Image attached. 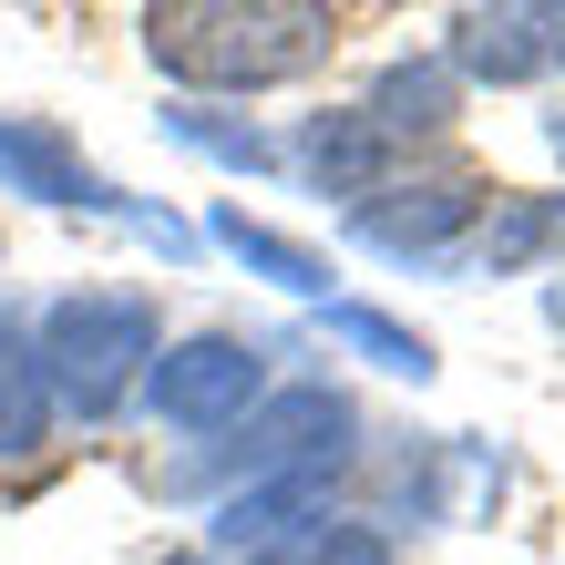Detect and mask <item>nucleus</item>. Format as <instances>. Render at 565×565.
I'll return each instance as SVG.
<instances>
[{"label":"nucleus","mask_w":565,"mask_h":565,"mask_svg":"<svg viewBox=\"0 0 565 565\" xmlns=\"http://www.w3.org/2000/svg\"><path fill=\"white\" fill-rule=\"evenodd\" d=\"M329 340H350V350H371L381 371H402V381H431L443 360H431V340L422 329H402V319H381V309H360V298H340L329 309Z\"/></svg>","instance_id":"4468645a"},{"label":"nucleus","mask_w":565,"mask_h":565,"mask_svg":"<svg viewBox=\"0 0 565 565\" xmlns=\"http://www.w3.org/2000/svg\"><path fill=\"white\" fill-rule=\"evenodd\" d=\"M452 104H462V83H452V62H391V73L371 83V114L391 145H412V135H443L452 124Z\"/></svg>","instance_id":"9b49d317"},{"label":"nucleus","mask_w":565,"mask_h":565,"mask_svg":"<svg viewBox=\"0 0 565 565\" xmlns=\"http://www.w3.org/2000/svg\"><path fill=\"white\" fill-rule=\"evenodd\" d=\"M145 52L175 83L268 93L329 62V0H145Z\"/></svg>","instance_id":"f257e3e1"},{"label":"nucleus","mask_w":565,"mask_h":565,"mask_svg":"<svg viewBox=\"0 0 565 565\" xmlns=\"http://www.w3.org/2000/svg\"><path fill=\"white\" fill-rule=\"evenodd\" d=\"M164 135H185L195 154L237 164V175H268V164H278V145L257 135V124H216V114H164Z\"/></svg>","instance_id":"2eb2a0df"},{"label":"nucleus","mask_w":565,"mask_h":565,"mask_svg":"<svg viewBox=\"0 0 565 565\" xmlns=\"http://www.w3.org/2000/svg\"><path fill=\"white\" fill-rule=\"evenodd\" d=\"M535 257H565V195H493L483 268H535Z\"/></svg>","instance_id":"ddd939ff"},{"label":"nucleus","mask_w":565,"mask_h":565,"mask_svg":"<svg viewBox=\"0 0 565 565\" xmlns=\"http://www.w3.org/2000/svg\"><path fill=\"white\" fill-rule=\"evenodd\" d=\"M565 73V0H473L452 31V83H545Z\"/></svg>","instance_id":"39448f33"},{"label":"nucleus","mask_w":565,"mask_h":565,"mask_svg":"<svg viewBox=\"0 0 565 565\" xmlns=\"http://www.w3.org/2000/svg\"><path fill=\"white\" fill-rule=\"evenodd\" d=\"M473 206H483L473 175H412V185L360 195V206H350V237L381 247V257H443L462 226H473Z\"/></svg>","instance_id":"423d86ee"},{"label":"nucleus","mask_w":565,"mask_h":565,"mask_svg":"<svg viewBox=\"0 0 565 565\" xmlns=\"http://www.w3.org/2000/svg\"><path fill=\"white\" fill-rule=\"evenodd\" d=\"M391 154H402V145H391V135H381V124L360 114V104H350V114H319L309 135L288 145V164H298V175H309L319 195H350V206L391 185Z\"/></svg>","instance_id":"1a4fd4ad"},{"label":"nucleus","mask_w":565,"mask_h":565,"mask_svg":"<svg viewBox=\"0 0 565 565\" xmlns=\"http://www.w3.org/2000/svg\"><path fill=\"white\" fill-rule=\"evenodd\" d=\"M216 247H226V257H247V268L268 278V288H288V298H319V288H329L319 257L298 247V237H278V226H257L247 206H216Z\"/></svg>","instance_id":"f8f14e48"},{"label":"nucleus","mask_w":565,"mask_h":565,"mask_svg":"<svg viewBox=\"0 0 565 565\" xmlns=\"http://www.w3.org/2000/svg\"><path fill=\"white\" fill-rule=\"evenodd\" d=\"M31 360H42L52 412L114 422L124 391L154 371V309H145V298H124V288H73V298H52V309H42Z\"/></svg>","instance_id":"f03ea898"},{"label":"nucleus","mask_w":565,"mask_h":565,"mask_svg":"<svg viewBox=\"0 0 565 565\" xmlns=\"http://www.w3.org/2000/svg\"><path fill=\"white\" fill-rule=\"evenodd\" d=\"M545 319H555V329H565V288H545Z\"/></svg>","instance_id":"f3484780"},{"label":"nucleus","mask_w":565,"mask_h":565,"mask_svg":"<svg viewBox=\"0 0 565 565\" xmlns=\"http://www.w3.org/2000/svg\"><path fill=\"white\" fill-rule=\"evenodd\" d=\"M278 565H391V545L371 535V524H309V535H298V545H278Z\"/></svg>","instance_id":"dca6fc26"},{"label":"nucleus","mask_w":565,"mask_h":565,"mask_svg":"<svg viewBox=\"0 0 565 565\" xmlns=\"http://www.w3.org/2000/svg\"><path fill=\"white\" fill-rule=\"evenodd\" d=\"M237 431H247L257 473H309V462H340L350 402H340V391H278V402H257Z\"/></svg>","instance_id":"6e6552de"},{"label":"nucleus","mask_w":565,"mask_h":565,"mask_svg":"<svg viewBox=\"0 0 565 565\" xmlns=\"http://www.w3.org/2000/svg\"><path fill=\"white\" fill-rule=\"evenodd\" d=\"M257 391H268V350L226 340V329H195V340L154 350V371H145L154 422H175V431H226V422H247Z\"/></svg>","instance_id":"7ed1b4c3"},{"label":"nucleus","mask_w":565,"mask_h":565,"mask_svg":"<svg viewBox=\"0 0 565 565\" xmlns=\"http://www.w3.org/2000/svg\"><path fill=\"white\" fill-rule=\"evenodd\" d=\"M329 504V462H309V473H257L247 493H226L216 524H206V545L216 555H278L298 524H319Z\"/></svg>","instance_id":"0eeeda50"},{"label":"nucleus","mask_w":565,"mask_h":565,"mask_svg":"<svg viewBox=\"0 0 565 565\" xmlns=\"http://www.w3.org/2000/svg\"><path fill=\"white\" fill-rule=\"evenodd\" d=\"M52 431V391H42V360H31V319L0 298V452H42Z\"/></svg>","instance_id":"9d476101"},{"label":"nucleus","mask_w":565,"mask_h":565,"mask_svg":"<svg viewBox=\"0 0 565 565\" xmlns=\"http://www.w3.org/2000/svg\"><path fill=\"white\" fill-rule=\"evenodd\" d=\"M0 185H11V195H42V206H93V216H124V226H145L164 257H185V226H175V216H164V206H135L124 185H104L73 145L52 135V124H31V114H0Z\"/></svg>","instance_id":"20e7f679"}]
</instances>
